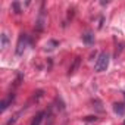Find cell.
<instances>
[{
  "label": "cell",
  "instance_id": "cell-1",
  "mask_svg": "<svg viewBox=\"0 0 125 125\" xmlns=\"http://www.w3.org/2000/svg\"><path fill=\"white\" fill-rule=\"evenodd\" d=\"M107 66H109V54H107L106 52H103V53L99 54V57H97V60H96L94 71H96V72H103V71L107 69Z\"/></svg>",
  "mask_w": 125,
  "mask_h": 125
},
{
  "label": "cell",
  "instance_id": "cell-2",
  "mask_svg": "<svg viewBox=\"0 0 125 125\" xmlns=\"http://www.w3.org/2000/svg\"><path fill=\"white\" fill-rule=\"evenodd\" d=\"M27 41H28V37L25 34H21L19 38H18V44H16V56H22L24 54L25 47H27Z\"/></svg>",
  "mask_w": 125,
  "mask_h": 125
},
{
  "label": "cell",
  "instance_id": "cell-3",
  "mask_svg": "<svg viewBox=\"0 0 125 125\" xmlns=\"http://www.w3.org/2000/svg\"><path fill=\"white\" fill-rule=\"evenodd\" d=\"M80 65H81V57H80V56H77V57L74 59V62H72V65H71V68H69L68 74H69V75H74V74L77 72V69L80 68Z\"/></svg>",
  "mask_w": 125,
  "mask_h": 125
},
{
  "label": "cell",
  "instance_id": "cell-4",
  "mask_svg": "<svg viewBox=\"0 0 125 125\" xmlns=\"http://www.w3.org/2000/svg\"><path fill=\"white\" fill-rule=\"evenodd\" d=\"M13 99H15V94H13V93H10L8 99H5L2 103H0V110H2V112H5V110L8 109V106H9V104L13 102Z\"/></svg>",
  "mask_w": 125,
  "mask_h": 125
},
{
  "label": "cell",
  "instance_id": "cell-5",
  "mask_svg": "<svg viewBox=\"0 0 125 125\" xmlns=\"http://www.w3.org/2000/svg\"><path fill=\"white\" fill-rule=\"evenodd\" d=\"M83 41H84L85 44H93V43H94V35H93V32H90V31L84 32V35H83Z\"/></svg>",
  "mask_w": 125,
  "mask_h": 125
},
{
  "label": "cell",
  "instance_id": "cell-6",
  "mask_svg": "<svg viewBox=\"0 0 125 125\" xmlns=\"http://www.w3.org/2000/svg\"><path fill=\"white\" fill-rule=\"evenodd\" d=\"M113 110H115L118 115L122 116V115L125 113V106H124L122 103H115V104H113Z\"/></svg>",
  "mask_w": 125,
  "mask_h": 125
},
{
  "label": "cell",
  "instance_id": "cell-7",
  "mask_svg": "<svg viewBox=\"0 0 125 125\" xmlns=\"http://www.w3.org/2000/svg\"><path fill=\"white\" fill-rule=\"evenodd\" d=\"M43 116H44V112H38L35 116H34V119H32V122H31V125H41V121H43Z\"/></svg>",
  "mask_w": 125,
  "mask_h": 125
},
{
  "label": "cell",
  "instance_id": "cell-8",
  "mask_svg": "<svg viewBox=\"0 0 125 125\" xmlns=\"http://www.w3.org/2000/svg\"><path fill=\"white\" fill-rule=\"evenodd\" d=\"M0 38H2V44H0V47H2V50H5V49L8 47V44H9V37H8L6 32H3Z\"/></svg>",
  "mask_w": 125,
  "mask_h": 125
},
{
  "label": "cell",
  "instance_id": "cell-9",
  "mask_svg": "<svg viewBox=\"0 0 125 125\" xmlns=\"http://www.w3.org/2000/svg\"><path fill=\"white\" fill-rule=\"evenodd\" d=\"M54 46H57V41H54V40H50V41L46 44V50H53V49H54Z\"/></svg>",
  "mask_w": 125,
  "mask_h": 125
},
{
  "label": "cell",
  "instance_id": "cell-10",
  "mask_svg": "<svg viewBox=\"0 0 125 125\" xmlns=\"http://www.w3.org/2000/svg\"><path fill=\"white\" fill-rule=\"evenodd\" d=\"M18 116H19V113H16V115H13V116H12V118H10V119L8 121V124H6V125H13V124L16 122V119H18Z\"/></svg>",
  "mask_w": 125,
  "mask_h": 125
},
{
  "label": "cell",
  "instance_id": "cell-11",
  "mask_svg": "<svg viewBox=\"0 0 125 125\" xmlns=\"http://www.w3.org/2000/svg\"><path fill=\"white\" fill-rule=\"evenodd\" d=\"M12 6H13V9H15V13H18V15H19V13H21L19 3H18V2H13V3H12Z\"/></svg>",
  "mask_w": 125,
  "mask_h": 125
},
{
  "label": "cell",
  "instance_id": "cell-12",
  "mask_svg": "<svg viewBox=\"0 0 125 125\" xmlns=\"http://www.w3.org/2000/svg\"><path fill=\"white\" fill-rule=\"evenodd\" d=\"M41 96H43V91H41V90L35 91V93H34V100H38V99H40Z\"/></svg>",
  "mask_w": 125,
  "mask_h": 125
},
{
  "label": "cell",
  "instance_id": "cell-13",
  "mask_svg": "<svg viewBox=\"0 0 125 125\" xmlns=\"http://www.w3.org/2000/svg\"><path fill=\"white\" fill-rule=\"evenodd\" d=\"M93 119H96L94 116H87V121H93Z\"/></svg>",
  "mask_w": 125,
  "mask_h": 125
},
{
  "label": "cell",
  "instance_id": "cell-14",
  "mask_svg": "<svg viewBox=\"0 0 125 125\" xmlns=\"http://www.w3.org/2000/svg\"><path fill=\"white\" fill-rule=\"evenodd\" d=\"M124 125H125V121H124Z\"/></svg>",
  "mask_w": 125,
  "mask_h": 125
}]
</instances>
